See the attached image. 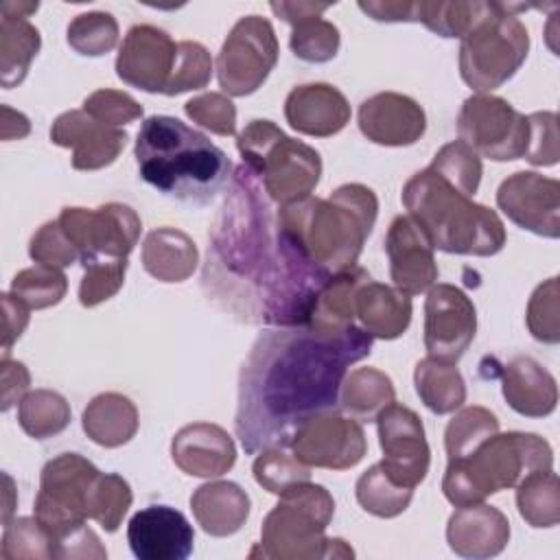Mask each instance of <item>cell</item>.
<instances>
[{
	"label": "cell",
	"mask_w": 560,
	"mask_h": 560,
	"mask_svg": "<svg viewBox=\"0 0 560 560\" xmlns=\"http://www.w3.org/2000/svg\"><path fill=\"white\" fill-rule=\"evenodd\" d=\"M328 278L295 252L260 182L238 166L208 234V298L241 322L306 326Z\"/></svg>",
	"instance_id": "cell-1"
},
{
	"label": "cell",
	"mask_w": 560,
	"mask_h": 560,
	"mask_svg": "<svg viewBox=\"0 0 560 560\" xmlns=\"http://www.w3.org/2000/svg\"><path fill=\"white\" fill-rule=\"evenodd\" d=\"M372 343L374 337L357 324L337 332L313 326L260 332L238 374L234 431L245 453L289 446L308 418L339 409L343 376Z\"/></svg>",
	"instance_id": "cell-2"
},
{
	"label": "cell",
	"mask_w": 560,
	"mask_h": 560,
	"mask_svg": "<svg viewBox=\"0 0 560 560\" xmlns=\"http://www.w3.org/2000/svg\"><path fill=\"white\" fill-rule=\"evenodd\" d=\"M276 212L295 252L322 273L332 276L357 265L374 228L378 199L363 184H343L328 199L306 197Z\"/></svg>",
	"instance_id": "cell-3"
},
{
	"label": "cell",
	"mask_w": 560,
	"mask_h": 560,
	"mask_svg": "<svg viewBox=\"0 0 560 560\" xmlns=\"http://www.w3.org/2000/svg\"><path fill=\"white\" fill-rule=\"evenodd\" d=\"M133 153L149 186L195 206L212 201L232 168L221 147L173 116H149L140 125Z\"/></svg>",
	"instance_id": "cell-4"
},
{
	"label": "cell",
	"mask_w": 560,
	"mask_h": 560,
	"mask_svg": "<svg viewBox=\"0 0 560 560\" xmlns=\"http://www.w3.org/2000/svg\"><path fill=\"white\" fill-rule=\"evenodd\" d=\"M402 203L435 249L494 256L505 245V228L494 210L475 203L429 166L402 186Z\"/></svg>",
	"instance_id": "cell-5"
},
{
	"label": "cell",
	"mask_w": 560,
	"mask_h": 560,
	"mask_svg": "<svg viewBox=\"0 0 560 560\" xmlns=\"http://www.w3.org/2000/svg\"><path fill=\"white\" fill-rule=\"evenodd\" d=\"M553 451L549 442L536 433L508 431L494 433L470 455L451 459L442 479V492L455 508L483 503L516 483L534 470H549Z\"/></svg>",
	"instance_id": "cell-6"
},
{
	"label": "cell",
	"mask_w": 560,
	"mask_h": 560,
	"mask_svg": "<svg viewBox=\"0 0 560 560\" xmlns=\"http://www.w3.org/2000/svg\"><path fill=\"white\" fill-rule=\"evenodd\" d=\"M278 497V503L262 521L260 556L278 560L354 556L346 540L324 534L335 514V501L324 486L308 479Z\"/></svg>",
	"instance_id": "cell-7"
},
{
	"label": "cell",
	"mask_w": 560,
	"mask_h": 560,
	"mask_svg": "<svg viewBox=\"0 0 560 560\" xmlns=\"http://www.w3.org/2000/svg\"><path fill=\"white\" fill-rule=\"evenodd\" d=\"M525 4L479 2L459 37V74L477 94H488L510 81L527 59L529 35L516 11Z\"/></svg>",
	"instance_id": "cell-8"
},
{
	"label": "cell",
	"mask_w": 560,
	"mask_h": 560,
	"mask_svg": "<svg viewBox=\"0 0 560 560\" xmlns=\"http://www.w3.org/2000/svg\"><path fill=\"white\" fill-rule=\"evenodd\" d=\"M236 149L267 197L287 206L311 197L322 175L319 153L287 136L271 120H252L238 136Z\"/></svg>",
	"instance_id": "cell-9"
},
{
	"label": "cell",
	"mask_w": 560,
	"mask_h": 560,
	"mask_svg": "<svg viewBox=\"0 0 560 560\" xmlns=\"http://www.w3.org/2000/svg\"><path fill=\"white\" fill-rule=\"evenodd\" d=\"M101 470L77 453H61L46 462L39 475V492L35 497V518L46 527L57 545L85 525L88 497Z\"/></svg>",
	"instance_id": "cell-10"
},
{
	"label": "cell",
	"mask_w": 560,
	"mask_h": 560,
	"mask_svg": "<svg viewBox=\"0 0 560 560\" xmlns=\"http://www.w3.org/2000/svg\"><path fill=\"white\" fill-rule=\"evenodd\" d=\"M278 50V37L269 20L260 15L241 18L217 57V79L225 96L254 94L273 70Z\"/></svg>",
	"instance_id": "cell-11"
},
{
	"label": "cell",
	"mask_w": 560,
	"mask_h": 560,
	"mask_svg": "<svg viewBox=\"0 0 560 560\" xmlns=\"http://www.w3.org/2000/svg\"><path fill=\"white\" fill-rule=\"evenodd\" d=\"M527 116L494 94H472L457 114V133L477 155L510 162L525 155Z\"/></svg>",
	"instance_id": "cell-12"
},
{
	"label": "cell",
	"mask_w": 560,
	"mask_h": 560,
	"mask_svg": "<svg viewBox=\"0 0 560 560\" xmlns=\"http://www.w3.org/2000/svg\"><path fill=\"white\" fill-rule=\"evenodd\" d=\"M61 230L81 254V265L101 258H127L142 232V221L125 203H103L94 210L68 206L57 217Z\"/></svg>",
	"instance_id": "cell-13"
},
{
	"label": "cell",
	"mask_w": 560,
	"mask_h": 560,
	"mask_svg": "<svg viewBox=\"0 0 560 560\" xmlns=\"http://www.w3.org/2000/svg\"><path fill=\"white\" fill-rule=\"evenodd\" d=\"M287 448L308 468L348 470L363 459L368 440L359 420L335 409L300 424Z\"/></svg>",
	"instance_id": "cell-14"
},
{
	"label": "cell",
	"mask_w": 560,
	"mask_h": 560,
	"mask_svg": "<svg viewBox=\"0 0 560 560\" xmlns=\"http://www.w3.org/2000/svg\"><path fill=\"white\" fill-rule=\"evenodd\" d=\"M376 429L383 451L381 466L396 483L416 488L427 477L431 462L420 416L394 400L376 416Z\"/></svg>",
	"instance_id": "cell-15"
},
{
	"label": "cell",
	"mask_w": 560,
	"mask_h": 560,
	"mask_svg": "<svg viewBox=\"0 0 560 560\" xmlns=\"http://www.w3.org/2000/svg\"><path fill=\"white\" fill-rule=\"evenodd\" d=\"M477 311L455 284H433L424 302V348L429 357L455 363L472 343Z\"/></svg>",
	"instance_id": "cell-16"
},
{
	"label": "cell",
	"mask_w": 560,
	"mask_h": 560,
	"mask_svg": "<svg viewBox=\"0 0 560 560\" xmlns=\"http://www.w3.org/2000/svg\"><path fill=\"white\" fill-rule=\"evenodd\" d=\"M497 206L518 228L545 238L560 236V184L534 171L505 177L497 190Z\"/></svg>",
	"instance_id": "cell-17"
},
{
	"label": "cell",
	"mask_w": 560,
	"mask_h": 560,
	"mask_svg": "<svg viewBox=\"0 0 560 560\" xmlns=\"http://www.w3.org/2000/svg\"><path fill=\"white\" fill-rule=\"evenodd\" d=\"M177 61V42L153 24H136L127 31L118 57L116 74L122 83L142 92L166 90Z\"/></svg>",
	"instance_id": "cell-18"
},
{
	"label": "cell",
	"mask_w": 560,
	"mask_h": 560,
	"mask_svg": "<svg viewBox=\"0 0 560 560\" xmlns=\"http://www.w3.org/2000/svg\"><path fill=\"white\" fill-rule=\"evenodd\" d=\"M433 249L435 247L422 228L409 214H398L385 234V252L394 287L407 295L429 291L438 280Z\"/></svg>",
	"instance_id": "cell-19"
},
{
	"label": "cell",
	"mask_w": 560,
	"mask_h": 560,
	"mask_svg": "<svg viewBox=\"0 0 560 560\" xmlns=\"http://www.w3.org/2000/svg\"><path fill=\"white\" fill-rule=\"evenodd\" d=\"M127 540L140 560H184L192 553L195 532L171 505H147L127 525Z\"/></svg>",
	"instance_id": "cell-20"
},
{
	"label": "cell",
	"mask_w": 560,
	"mask_h": 560,
	"mask_svg": "<svg viewBox=\"0 0 560 560\" xmlns=\"http://www.w3.org/2000/svg\"><path fill=\"white\" fill-rule=\"evenodd\" d=\"M50 140L57 147L72 149V168L98 171L116 162L127 144V133L98 122L83 109H70L55 118Z\"/></svg>",
	"instance_id": "cell-21"
},
{
	"label": "cell",
	"mask_w": 560,
	"mask_h": 560,
	"mask_svg": "<svg viewBox=\"0 0 560 560\" xmlns=\"http://www.w3.org/2000/svg\"><path fill=\"white\" fill-rule=\"evenodd\" d=\"M359 129L374 144L409 147L424 136L427 116L411 96L378 92L359 105Z\"/></svg>",
	"instance_id": "cell-22"
},
{
	"label": "cell",
	"mask_w": 560,
	"mask_h": 560,
	"mask_svg": "<svg viewBox=\"0 0 560 560\" xmlns=\"http://www.w3.org/2000/svg\"><path fill=\"white\" fill-rule=\"evenodd\" d=\"M171 457L182 472L210 479L225 475L234 466L236 446L219 424L192 422L173 435Z\"/></svg>",
	"instance_id": "cell-23"
},
{
	"label": "cell",
	"mask_w": 560,
	"mask_h": 560,
	"mask_svg": "<svg viewBox=\"0 0 560 560\" xmlns=\"http://www.w3.org/2000/svg\"><path fill=\"white\" fill-rule=\"evenodd\" d=\"M448 547L472 560H483L499 556L510 542V521L492 505L475 503L457 508L446 525Z\"/></svg>",
	"instance_id": "cell-24"
},
{
	"label": "cell",
	"mask_w": 560,
	"mask_h": 560,
	"mask_svg": "<svg viewBox=\"0 0 560 560\" xmlns=\"http://www.w3.org/2000/svg\"><path fill=\"white\" fill-rule=\"evenodd\" d=\"M284 118L304 136L328 138L350 122V105L330 83H304L289 92L284 101Z\"/></svg>",
	"instance_id": "cell-25"
},
{
	"label": "cell",
	"mask_w": 560,
	"mask_h": 560,
	"mask_svg": "<svg viewBox=\"0 0 560 560\" xmlns=\"http://www.w3.org/2000/svg\"><path fill=\"white\" fill-rule=\"evenodd\" d=\"M501 389L508 405L527 418H545L558 405L556 378L532 357H514L503 365Z\"/></svg>",
	"instance_id": "cell-26"
},
{
	"label": "cell",
	"mask_w": 560,
	"mask_h": 560,
	"mask_svg": "<svg viewBox=\"0 0 560 560\" xmlns=\"http://www.w3.org/2000/svg\"><path fill=\"white\" fill-rule=\"evenodd\" d=\"M190 510L206 534L225 538L245 525L249 497L234 481H208L192 492Z\"/></svg>",
	"instance_id": "cell-27"
},
{
	"label": "cell",
	"mask_w": 560,
	"mask_h": 560,
	"mask_svg": "<svg viewBox=\"0 0 560 560\" xmlns=\"http://www.w3.org/2000/svg\"><path fill=\"white\" fill-rule=\"evenodd\" d=\"M354 317L374 339H396L411 322V295L396 287L368 280L354 300Z\"/></svg>",
	"instance_id": "cell-28"
},
{
	"label": "cell",
	"mask_w": 560,
	"mask_h": 560,
	"mask_svg": "<svg viewBox=\"0 0 560 560\" xmlns=\"http://www.w3.org/2000/svg\"><path fill=\"white\" fill-rule=\"evenodd\" d=\"M142 267L160 282H184L197 265L199 252L195 241L177 228H158L144 236Z\"/></svg>",
	"instance_id": "cell-29"
},
{
	"label": "cell",
	"mask_w": 560,
	"mask_h": 560,
	"mask_svg": "<svg viewBox=\"0 0 560 560\" xmlns=\"http://www.w3.org/2000/svg\"><path fill=\"white\" fill-rule=\"evenodd\" d=\"M81 424L94 444L116 448L136 435L138 409L127 396L118 392H105L88 402L81 416Z\"/></svg>",
	"instance_id": "cell-30"
},
{
	"label": "cell",
	"mask_w": 560,
	"mask_h": 560,
	"mask_svg": "<svg viewBox=\"0 0 560 560\" xmlns=\"http://www.w3.org/2000/svg\"><path fill=\"white\" fill-rule=\"evenodd\" d=\"M372 280L363 267H350L346 271L332 273L319 293L315 295L313 311L306 326L337 332L354 324V300L357 291Z\"/></svg>",
	"instance_id": "cell-31"
},
{
	"label": "cell",
	"mask_w": 560,
	"mask_h": 560,
	"mask_svg": "<svg viewBox=\"0 0 560 560\" xmlns=\"http://www.w3.org/2000/svg\"><path fill=\"white\" fill-rule=\"evenodd\" d=\"M396 400L392 378L376 368H357L343 376L339 389V409L354 420H376V416Z\"/></svg>",
	"instance_id": "cell-32"
},
{
	"label": "cell",
	"mask_w": 560,
	"mask_h": 560,
	"mask_svg": "<svg viewBox=\"0 0 560 560\" xmlns=\"http://www.w3.org/2000/svg\"><path fill=\"white\" fill-rule=\"evenodd\" d=\"M413 383L424 407L438 416L453 413L466 400V383L451 361L420 359L413 370Z\"/></svg>",
	"instance_id": "cell-33"
},
{
	"label": "cell",
	"mask_w": 560,
	"mask_h": 560,
	"mask_svg": "<svg viewBox=\"0 0 560 560\" xmlns=\"http://www.w3.org/2000/svg\"><path fill=\"white\" fill-rule=\"evenodd\" d=\"M39 31L26 18L0 20V83L4 90L20 85L39 52Z\"/></svg>",
	"instance_id": "cell-34"
},
{
	"label": "cell",
	"mask_w": 560,
	"mask_h": 560,
	"mask_svg": "<svg viewBox=\"0 0 560 560\" xmlns=\"http://www.w3.org/2000/svg\"><path fill=\"white\" fill-rule=\"evenodd\" d=\"M516 508L532 527H553L560 521V481L549 470H534L516 483Z\"/></svg>",
	"instance_id": "cell-35"
},
{
	"label": "cell",
	"mask_w": 560,
	"mask_h": 560,
	"mask_svg": "<svg viewBox=\"0 0 560 560\" xmlns=\"http://www.w3.org/2000/svg\"><path fill=\"white\" fill-rule=\"evenodd\" d=\"M70 416L68 400L52 389H33L18 402V422L35 440L61 433L70 424Z\"/></svg>",
	"instance_id": "cell-36"
},
{
	"label": "cell",
	"mask_w": 560,
	"mask_h": 560,
	"mask_svg": "<svg viewBox=\"0 0 560 560\" xmlns=\"http://www.w3.org/2000/svg\"><path fill=\"white\" fill-rule=\"evenodd\" d=\"M354 494L368 514L378 518H394L409 508L413 488L396 483L378 462L357 479Z\"/></svg>",
	"instance_id": "cell-37"
},
{
	"label": "cell",
	"mask_w": 560,
	"mask_h": 560,
	"mask_svg": "<svg viewBox=\"0 0 560 560\" xmlns=\"http://www.w3.org/2000/svg\"><path fill=\"white\" fill-rule=\"evenodd\" d=\"M499 431L497 416L479 405L459 409L446 424L444 446L448 462L470 455L479 444Z\"/></svg>",
	"instance_id": "cell-38"
},
{
	"label": "cell",
	"mask_w": 560,
	"mask_h": 560,
	"mask_svg": "<svg viewBox=\"0 0 560 560\" xmlns=\"http://www.w3.org/2000/svg\"><path fill=\"white\" fill-rule=\"evenodd\" d=\"M131 501L133 494L127 479L116 472H101L88 497V518L96 521L105 532H116Z\"/></svg>",
	"instance_id": "cell-39"
},
{
	"label": "cell",
	"mask_w": 560,
	"mask_h": 560,
	"mask_svg": "<svg viewBox=\"0 0 560 560\" xmlns=\"http://www.w3.org/2000/svg\"><path fill=\"white\" fill-rule=\"evenodd\" d=\"M291 26L289 46L298 59L308 63H326L335 59L339 50V28L324 20L322 13L295 20Z\"/></svg>",
	"instance_id": "cell-40"
},
{
	"label": "cell",
	"mask_w": 560,
	"mask_h": 560,
	"mask_svg": "<svg viewBox=\"0 0 560 560\" xmlns=\"http://www.w3.org/2000/svg\"><path fill=\"white\" fill-rule=\"evenodd\" d=\"M68 291V278L59 267L35 265L22 269L11 280V293L18 295L31 311L55 306Z\"/></svg>",
	"instance_id": "cell-41"
},
{
	"label": "cell",
	"mask_w": 560,
	"mask_h": 560,
	"mask_svg": "<svg viewBox=\"0 0 560 560\" xmlns=\"http://www.w3.org/2000/svg\"><path fill=\"white\" fill-rule=\"evenodd\" d=\"M68 44L85 57L107 55L118 44V22L107 11L79 13L68 24Z\"/></svg>",
	"instance_id": "cell-42"
},
{
	"label": "cell",
	"mask_w": 560,
	"mask_h": 560,
	"mask_svg": "<svg viewBox=\"0 0 560 560\" xmlns=\"http://www.w3.org/2000/svg\"><path fill=\"white\" fill-rule=\"evenodd\" d=\"M252 472L256 483L271 494H282L287 488L311 479V468L289 453L287 446L260 451V455L254 459Z\"/></svg>",
	"instance_id": "cell-43"
},
{
	"label": "cell",
	"mask_w": 560,
	"mask_h": 560,
	"mask_svg": "<svg viewBox=\"0 0 560 560\" xmlns=\"http://www.w3.org/2000/svg\"><path fill=\"white\" fill-rule=\"evenodd\" d=\"M431 171H435L440 177H444L448 184H453L459 192L466 197H472L481 182V158L462 140H453L444 144L429 164Z\"/></svg>",
	"instance_id": "cell-44"
},
{
	"label": "cell",
	"mask_w": 560,
	"mask_h": 560,
	"mask_svg": "<svg viewBox=\"0 0 560 560\" xmlns=\"http://www.w3.org/2000/svg\"><path fill=\"white\" fill-rule=\"evenodd\" d=\"M479 2H435L420 0L413 2V22L424 24L431 33L440 37H462L470 26Z\"/></svg>",
	"instance_id": "cell-45"
},
{
	"label": "cell",
	"mask_w": 560,
	"mask_h": 560,
	"mask_svg": "<svg viewBox=\"0 0 560 560\" xmlns=\"http://www.w3.org/2000/svg\"><path fill=\"white\" fill-rule=\"evenodd\" d=\"M0 556L4 560L20 558H55L52 540L37 518L20 516L4 523Z\"/></svg>",
	"instance_id": "cell-46"
},
{
	"label": "cell",
	"mask_w": 560,
	"mask_h": 560,
	"mask_svg": "<svg viewBox=\"0 0 560 560\" xmlns=\"http://www.w3.org/2000/svg\"><path fill=\"white\" fill-rule=\"evenodd\" d=\"M210 77H212V57L208 48L190 39L177 42V61L164 94L175 96L182 92L201 90L210 83Z\"/></svg>",
	"instance_id": "cell-47"
},
{
	"label": "cell",
	"mask_w": 560,
	"mask_h": 560,
	"mask_svg": "<svg viewBox=\"0 0 560 560\" xmlns=\"http://www.w3.org/2000/svg\"><path fill=\"white\" fill-rule=\"evenodd\" d=\"M525 319L534 339L542 343L560 341V289L556 276L534 289Z\"/></svg>",
	"instance_id": "cell-48"
},
{
	"label": "cell",
	"mask_w": 560,
	"mask_h": 560,
	"mask_svg": "<svg viewBox=\"0 0 560 560\" xmlns=\"http://www.w3.org/2000/svg\"><path fill=\"white\" fill-rule=\"evenodd\" d=\"M125 273H127V258H101L83 265L79 302L90 308L109 300L122 287Z\"/></svg>",
	"instance_id": "cell-49"
},
{
	"label": "cell",
	"mask_w": 560,
	"mask_h": 560,
	"mask_svg": "<svg viewBox=\"0 0 560 560\" xmlns=\"http://www.w3.org/2000/svg\"><path fill=\"white\" fill-rule=\"evenodd\" d=\"M184 112L195 125H199L217 136H234L236 133V107H234L232 98L221 92H206V94L192 96L184 105Z\"/></svg>",
	"instance_id": "cell-50"
},
{
	"label": "cell",
	"mask_w": 560,
	"mask_h": 560,
	"mask_svg": "<svg viewBox=\"0 0 560 560\" xmlns=\"http://www.w3.org/2000/svg\"><path fill=\"white\" fill-rule=\"evenodd\" d=\"M28 256L39 262V265H50V267H70L77 260H81L79 249L72 245V241L66 236L61 230L59 221H46L28 243Z\"/></svg>",
	"instance_id": "cell-51"
},
{
	"label": "cell",
	"mask_w": 560,
	"mask_h": 560,
	"mask_svg": "<svg viewBox=\"0 0 560 560\" xmlns=\"http://www.w3.org/2000/svg\"><path fill=\"white\" fill-rule=\"evenodd\" d=\"M83 112H88L92 118L107 127L120 129V125L133 122L142 116V105L120 90H96L83 101Z\"/></svg>",
	"instance_id": "cell-52"
},
{
	"label": "cell",
	"mask_w": 560,
	"mask_h": 560,
	"mask_svg": "<svg viewBox=\"0 0 560 560\" xmlns=\"http://www.w3.org/2000/svg\"><path fill=\"white\" fill-rule=\"evenodd\" d=\"M527 149L525 160L534 166H553L560 158L558 149V116L556 112H534L527 116Z\"/></svg>",
	"instance_id": "cell-53"
},
{
	"label": "cell",
	"mask_w": 560,
	"mask_h": 560,
	"mask_svg": "<svg viewBox=\"0 0 560 560\" xmlns=\"http://www.w3.org/2000/svg\"><path fill=\"white\" fill-rule=\"evenodd\" d=\"M2 359L9 357L11 346L20 339L24 328L28 326L31 308L11 291L2 293Z\"/></svg>",
	"instance_id": "cell-54"
},
{
	"label": "cell",
	"mask_w": 560,
	"mask_h": 560,
	"mask_svg": "<svg viewBox=\"0 0 560 560\" xmlns=\"http://www.w3.org/2000/svg\"><path fill=\"white\" fill-rule=\"evenodd\" d=\"M31 374L22 361H11L4 357L0 361V392H2V411L20 402L28 392Z\"/></svg>",
	"instance_id": "cell-55"
},
{
	"label": "cell",
	"mask_w": 560,
	"mask_h": 560,
	"mask_svg": "<svg viewBox=\"0 0 560 560\" xmlns=\"http://www.w3.org/2000/svg\"><path fill=\"white\" fill-rule=\"evenodd\" d=\"M359 9L376 22H413V2H359Z\"/></svg>",
	"instance_id": "cell-56"
},
{
	"label": "cell",
	"mask_w": 560,
	"mask_h": 560,
	"mask_svg": "<svg viewBox=\"0 0 560 560\" xmlns=\"http://www.w3.org/2000/svg\"><path fill=\"white\" fill-rule=\"evenodd\" d=\"M269 7L280 20H284L289 24L295 20H302L306 15H317V13H324L330 9V4H317V2H271Z\"/></svg>",
	"instance_id": "cell-57"
},
{
	"label": "cell",
	"mask_w": 560,
	"mask_h": 560,
	"mask_svg": "<svg viewBox=\"0 0 560 560\" xmlns=\"http://www.w3.org/2000/svg\"><path fill=\"white\" fill-rule=\"evenodd\" d=\"M0 114H2L0 133H2V140H4V142H9V140H20V138L28 136L31 122H28V118H26L22 112H15V109H11L9 105H2V107H0Z\"/></svg>",
	"instance_id": "cell-58"
},
{
	"label": "cell",
	"mask_w": 560,
	"mask_h": 560,
	"mask_svg": "<svg viewBox=\"0 0 560 560\" xmlns=\"http://www.w3.org/2000/svg\"><path fill=\"white\" fill-rule=\"evenodd\" d=\"M39 9L37 2H22V0H7L0 4V15L7 18H28L31 13H35Z\"/></svg>",
	"instance_id": "cell-59"
},
{
	"label": "cell",
	"mask_w": 560,
	"mask_h": 560,
	"mask_svg": "<svg viewBox=\"0 0 560 560\" xmlns=\"http://www.w3.org/2000/svg\"><path fill=\"white\" fill-rule=\"evenodd\" d=\"M4 481H7V501H4L2 523H9V521H11V510H13V501H11V497L15 494V490H13V479H11L9 475H4Z\"/></svg>",
	"instance_id": "cell-60"
}]
</instances>
